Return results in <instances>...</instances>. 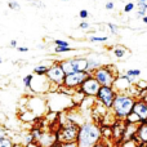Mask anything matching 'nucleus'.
Masks as SVG:
<instances>
[{"mask_svg":"<svg viewBox=\"0 0 147 147\" xmlns=\"http://www.w3.org/2000/svg\"><path fill=\"white\" fill-rule=\"evenodd\" d=\"M101 141H102L101 127L97 123L84 121L79 127L78 138H76V142H78L79 147H93L98 142H101Z\"/></svg>","mask_w":147,"mask_h":147,"instance_id":"1","label":"nucleus"},{"mask_svg":"<svg viewBox=\"0 0 147 147\" xmlns=\"http://www.w3.org/2000/svg\"><path fill=\"white\" fill-rule=\"evenodd\" d=\"M136 103V98L127 93H116L115 99L112 102V106L110 111L115 116L116 120H123L133 111V106Z\"/></svg>","mask_w":147,"mask_h":147,"instance_id":"2","label":"nucleus"},{"mask_svg":"<svg viewBox=\"0 0 147 147\" xmlns=\"http://www.w3.org/2000/svg\"><path fill=\"white\" fill-rule=\"evenodd\" d=\"M45 101H47V106H48V111L57 112V114L74 107L70 96H66V94L61 93V92L52 93V97H48Z\"/></svg>","mask_w":147,"mask_h":147,"instance_id":"3","label":"nucleus"},{"mask_svg":"<svg viewBox=\"0 0 147 147\" xmlns=\"http://www.w3.org/2000/svg\"><path fill=\"white\" fill-rule=\"evenodd\" d=\"M90 75L98 81L101 86H112L117 76V71H115L112 65H102L97 70H94Z\"/></svg>","mask_w":147,"mask_h":147,"instance_id":"4","label":"nucleus"},{"mask_svg":"<svg viewBox=\"0 0 147 147\" xmlns=\"http://www.w3.org/2000/svg\"><path fill=\"white\" fill-rule=\"evenodd\" d=\"M79 127H80V125L75 124L71 120L67 119V121L59 125L58 130L56 132L57 142L63 143V142H72V141H76L78 133H79Z\"/></svg>","mask_w":147,"mask_h":147,"instance_id":"5","label":"nucleus"},{"mask_svg":"<svg viewBox=\"0 0 147 147\" xmlns=\"http://www.w3.org/2000/svg\"><path fill=\"white\" fill-rule=\"evenodd\" d=\"M65 75L72 72H83L86 71V58L85 57H72L59 62Z\"/></svg>","mask_w":147,"mask_h":147,"instance_id":"6","label":"nucleus"},{"mask_svg":"<svg viewBox=\"0 0 147 147\" xmlns=\"http://www.w3.org/2000/svg\"><path fill=\"white\" fill-rule=\"evenodd\" d=\"M49 88H51V83L45 78V75H34L30 85V90L34 96L49 93Z\"/></svg>","mask_w":147,"mask_h":147,"instance_id":"7","label":"nucleus"},{"mask_svg":"<svg viewBox=\"0 0 147 147\" xmlns=\"http://www.w3.org/2000/svg\"><path fill=\"white\" fill-rule=\"evenodd\" d=\"M115 96H116V92L114 90L112 86H101L96 96V99H97V102L101 103L106 110H111Z\"/></svg>","mask_w":147,"mask_h":147,"instance_id":"8","label":"nucleus"},{"mask_svg":"<svg viewBox=\"0 0 147 147\" xmlns=\"http://www.w3.org/2000/svg\"><path fill=\"white\" fill-rule=\"evenodd\" d=\"M26 109L30 110L31 112L36 115V116H41L48 111V106H47V101L44 99V97H39V96H34V97H28L27 98V105Z\"/></svg>","mask_w":147,"mask_h":147,"instance_id":"9","label":"nucleus"},{"mask_svg":"<svg viewBox=\"0 0 147 147\" xmlns=\"http://www.w3.org/2000/svg\"><path fill=\"white\" fill-rule=\"evenodd\" d=\"M88 76H89V74H86L85 71L67 74V75H65V80H63L62 86L67 88V89H71V90H75V89H78L79 86L81 85V83H83Z\"/></svg>","mask_w":147,"mask_h":147,"instance_id":"10","label":"nucleus"},{"mask_svg":"<svg viewBox=\"0 0 147 147\" xmlns=\"http://www.w3.org/2000/svg\"><path fill=\"white\" fill-rule=\"evenodd\" d=\"M45 78L48 79V81L51 84H57V85H59V86L63 84L65 72H63V70H62L59 62H54V63L49 67L48 71L45 74Z\"/></svg>","mask_w":147,"mask_h":147,"instance_id":"11","label":"nucleus"},{"mask_svg":"<svg viewBox=\"0 0 147 147\" xmlns=\"http://www.w3.org/2000/svg\"><path fill=\"white\" fill-rule=\"evenodd\" d=\"M99 88H101L99 83L92 75H89L88 78H86L85 80L81 83V85L79 86V89H80V90L84 93V96H85V97H93V98H96V96H97V93H98Z\"/></svg>","mask_w":147,"mask_h":147,"instance_id":"12","label":"nucleus"},{"mask_svg":"<svg viewBox=\"0 0 147 147\" xmlns=\"http://www.w3.org/2000/svg\"><path fill=\"white\" fill-rule=\"evenodd\" d=\"M136 83L134 78H130L127 75H117L115 79L114 84H112V88L116 93H127V90Z\"/></svg>","mask_w":147,"mask_h":147,"instance_id":"13","label":"nucleus"},{"mask_svg":"<svg viewBox=\"0 0 147 147\" xmlns=\"http://www.w3.org/2000/svg\"><path fill=\"white\" fill-rule=\"evenodd\" d=\"M133 112L140 116V119L142 120V123L147 121V102H145L143 99H136V103L133 106Z\"/></svg>","mask_w":147,"mask_h":147,"instance_id":"14","label":"nucleus"},{"mask_svg":"<svg viewBox=\"0 0 147 147\" xmlns=\"http://www.w3.org/2000/svg\"><path fill=\"white\" fill-rule=\"evenodd\" d=\"M86 58V74L90 75L94 70H97L99 66H102V62H101V58H99L98 54H89Z\"/></svg>","mask_w":147,"mask_h":147,"instance_id":"15","label":"nucleus"},{"mask_svg":"<svg viewBox=\"0 0 147 147\" xmlns=\"http://www.w3.org/2000/svg\"><path fill=\"white\" fill-rule=\"evenodd\" d=\"M57 140H56V133H48V132H43L41 133V137L39 138L38 143L39 147H49L52 146L53 143H56Z\"/></svg>","mask_w":147,"mask_h":147,"instance_id":"16","label":"nucleus"},{"mask_svg":"<svg viewBox=\"0 0 147 147\" xmlns=\"http://www.w3.org/2000/svg\"><path fill=\"white\" fill-rule=\"evenodd\" d=\"M136 138L138 140V142L147 143V121L141 123V124L138 125V130H137V134H136Z\"/></svg>","mask_w":147,"mask_h":147,"instance_id":"17","label":"nucleus"},{"mask_svg":"<svg viewBox=\"0 0 147 147\" xmlns=\"http://www.w3.org/2000/svg\"><path fill=\"white\" fill-rule=\"evenodd\" d=\"M70 98H71V102H72V106L74 107H79L81 105V102L84 101V98H85V96H84V93L80 90V89H75L74 90V93L70 96Z\"/></svg>","mask_w":147,"mask_h":147,"instance_id":"18","label":"nucleus"},{"mask_svg":"<svg viewBox=\"0 0 147 147\" xmlns=\"http://www.w3.org/2000/svg\"><path fill=\"white\" fill-rule=\"evenodd\" d=\"M36 117H38V116H36L34 112H31L30 110H27V109L23 110V112L20 115V119L22 120L23 123H28V124H31L32 121H35Z\"/></svg>","mask_w":147,"mask_h":147,"instance_id":"19","label":"nucleus"},{"mask_svg":"<svg viewBox=\"0 0 147 147\" xmlns=\"http://www.w3.org/2000/svg\"><path fill=\"white\" fill-rule=\"evenodd\" d=\"M127 124H137V125H140L141 123H142V120L140 119V116H138L136 112H130L129 115H128L127 117H125V120H124Z\"/></svg>","mask_w":147,"mask_h":147,"instance_id":"20","label":"nucleus"},{"mask_svg":"<svg viewBox=\"0 0 147 147\" xmlns=\"http://www.w3.org/2000/svg\"><path fill=\"white\" fill-rule=\"evenodd\" d=\"M127 52H128V49L125 48V47H123V45H116L114 48V56L116 57V58H123V57L127 54Z\"/></svg>","mask_w":147,"mask_h":147,"instance_id":"21","label":"nucleus"},{"mask_svg":"<svg viewBox=\"0 0 147 147\" xmlns=\"http://www.w3.org/2000/svg\"><path fill=\"white\" fill-rule=\"evenodd\" d=\"M49 67H47L44 63H40V65H36L34 67V75H45L47 71H48Z\"/></svg>","mask_w":147,"mask_h":147,"instance_id":"22","label":"nucleus"},{"mask_svg":"<svg viewBox=\"0 0 147 147\" xmlns=\"http://www.w3.org/2000/svg\"><path fill=\"white\" fill-rule=\"evenodd\" d=\"M141 142H138L137 138H132V140H127V141H123L120 147H138Z\"/></svg>","mask_w":147,"mask_h":147,"instance_id":"23","label":"nucleus"},{"mask_svg":"<svg viewBox=\"0 0 147 147\" xmlns=\"http://www.w3.org/2000/svg\"><path fill=\"white\" fill-rule=\"evenodd\" d=\"M14 146V141L10 137H4L0 140V147H13Z\"/></svg>","mask_w":147,"mask_h":147,"instance_id":"24","label":"nucleus"},{"mask_svg":"<svg viewBox=\"0 0 147 147\" xmlns=\"http://www.w3.org/2000/svg\"><path fill=\"white\" fill-rule=\"evenodd\" d=\"M75 51L76 49L71 48V47H54V53H71Z\"/></svg>","mask_w":147,"mask_h":147,"instance_id":"25","label":"nucleus"},{"mask_svg":"<svg viewBox=\"0 0 147 147\" xmlns=\"http://www.w3.org/2000/svg\"><path fill=\"white\" fill-rule=\"evenodd\" d=\"M32 78H34V74H28V75H26L25 78L22 79V84H23V86H25L26 89H30L31 80H32Z\"/></svg>","mask_w":147,"mask_h":147,"instance_id":"26","label":"nucleus"},{"mask_svg":"<svg viewBox=\"0 0 147 147\" xmlns=\"http://www.w3.org/2000/svg\"><path fill=\"white\" fill-rule=\"evenodd\" d=\"M88 40L90 41V43H96V41H98V43H105V41L109 40V38H107L106 35L105 36H89Z\"/></svg>","mask_w":147,"mask_h":147,"instance_id":"27","label":"nucleus"},{"mask_svg":"<svg viewBox=\"0 0 147 147\" xmlns=\"http://www.w3.org/2000/svg\"><path fill=\"white\" fill-rule=\"evenodd\" d=\"M125 75H127V76H130V78L137 79L138 76L141 75V70H138V69H130V70H127V71H125Z\"/></svg>","mask_w":147,"mask_h":147,"instance_id":"28","label":"nucleus"},{"mask_svg":"<svg viewBox=\"0 0 147 147\" xmlns=\"http://www.w3.org/2000/svg\"><path fill=\"white\" fill-rule=\"evenodd\" d=\"M27 1H30L31 5L38 8V9H45V4H44L41 0H27Z\"/></svg>","mask_w":147,"mask_h":147,"instance_id":"29","label":"nucleus"},{"mask_svg":"<svg viewBox=\"0 0 147 147\" xmlns=\"http://www.w3.org/2000/svg\"><path fill=\"white\" fill-rule=\"evenodd\" d=\"M136 86L140 92L142 90H147V81L146 80H137L136 81Z\"/></svg>","mask_w":147,"mask_h":147,"instance_id":"30","label":"nucleus"},{"mask_svg":"<svg viewBox=\"0 0 147 147\" xmlns=\"http://www.w3.org/2000/svg\"><path fill=\"white\" fill-rule=\"evenodd\" d=\"M8 7H9V9L12 10H21V5L18 4V1H16V0H9L8 1Z\"/></svg>","mask_w":147,"mask_h":147,"instance_id":"31","label":"nucleus"},{"mask_svg":"<svg viewBox=\"0 0 147 147\" xmlns=\"http://www.w3.org/2000/svg\"><path fill=\"white\" fill-rule=\"evenodd\" d=\"M53 43L56 44V47H70V43H69V41L62 40V39H56Z\"/></svg>","mask_w":147,"mask_h":147,"instance_id":"32","label":"nucleus"},{"mask_svg":"<svg viewBox=\"0 0 147 147\" xmlns=\"http://www.w3.org/2000/svg\"><path fill=\"white\" fill-rule=\"evenodd\" d=\"M134 7H136L134 3H127V4H125V7H124V12L125 13L132 12V10L134 9Z\"/></svg>","mask_w":147,"mask_h":147,"instance_id":"33","label":"nucleus"},{"mask_svg":"<svg viewBox=\"0 0 147 147\" xmlns=\"http://www.w3.org/2000/svg\"><path fill=\"white\" fill-rule=\"evenodd\" d=\"M79 17H80L83 21H85L86 18L89 17V12H88L86 9H81L80 12H79Z\"/></svg>","mask_w":147,"mask_h":147,"instance_id":"34","label":"nucleus"},{"mask_svg":"<svg viewBox=\"0 0 147 147\" xmlns=\"http://www.w3.org/2000/svg\"><path fill=\"white\" fill-rule=\"evenodd\" d=\"M79 28H80V30H89L90 25H89L86 21H81V22L79 23Z\"/></svg>","mask_w":147,"mask_h":147,"instance_id":"35","label":"nucleus"},{"mask_svg":"<svg viewBox=\"0 0 147 147\" xmlns=\"http://www.w3.org/2000/svg\"><path fill=\"white\" fill-rule=\"evenodd\" d=\"M59 145H61V147H79L76 141H72V142H63V143H59Z\"/></svg>","mask_w":147,"mask_h":147,"instance_id":"36","label":"nucleus"},{"mask_svg":"<svg viewBox=\"0 0 147 147\" xmlns=\"http://www.w3.org/2000/svg\"><path fill=\"white\" fill-rule=\"evenodd\" d=\"M107 27L111 30L112 35H117V26L114 25V23H107Z\"/></svg>","mask_w":147,"mask_h":147,"instance_id":"37","label":"nucleus"},{"mask_svg":"<svg viewBox=\"0 0 147 147\" xmlns=\"http://www.w3.org/2000/svg\"><path fill=\"white\" fill-rule=\"evenodd\" d=\"M146 12H147V10H145V9H141V8H138L136 17H137V18H143L145 16H147V14H146Z\"/></svg>","mask_w":147,"mask_h":147,"instance_id":"38","label":"nucleus"},{"mask_svg":"<svg viewBox=\"0 0 147 147\" xmlns=\"http://www.w3.org/2000/svg\"><path fill=\"white\" fill-rule=\"evenodd\" d=\"M4 137H7V129L4 128V125L0 124V140Z\"/></svg>","mask_w":147,"mask_h":147,"instance_id":"39","label":"nucleus"},{"mask_svg":"<svg viewBox=\"0 0 147 147\" xmlns=\"http://www.w3.org/2000/svg\"><path fill=\"white\" fill-rule=\"evenodd\" d=\"M114 8H115V4H114L112 1H107V3H106V9H107V10H112Z\"/></svg>","mask_w":147,"mask_h":147,"instance_id":"40","label":"nucleus"},{"mask_svg":"<svg viewBox=\"0 0 147 147\" xmlns=\"http://www.w3.org/2000/svg\"><path fill=\"white\" fill-rule=\"evenodd\" d=\"M17 51L21 53H26V52H28V48L27 47H17Z\"/></svg>","mask_w":147,"mask_h":147,"instance_id":"41","label":"nucleus"},{"mask_svg":"<svg viewBox=\"0 0 147 147\" xmlns=\"http://www.w3.org/2000/svg\"><path fill=\"white\" fill-rule=\"evenodd\" d=\"M93 147H109V146H107V143H106V142H105V141H103V140H102V141H101V142H98V143H97V145H96V146H93Z\"/></svg>","mask_w":147,"mask_h":147,"instance_id":"42","label":"nucleus"},{"mask_svg":"<svg viewBox=\"0 0 147 147\" xmlns=\"http://www.w3.org/2000/svg\"><path fill=\"white\" fill-rule=\"evenodd\" d=\"M10 47H12V48H17V40H12V41H10Z\"/></svg>","mask_w":147,"mask_h":147,"instance_id":"43","label":"nucleus"},{"mask_svg":"<svg viewBox=\"0 0 147 147\" xmlns=\"http://www.w3.org/2000/svg\"><path fill=\"white\" fill-rule=\"evenodd\" d=\"M26 147H39V146H38V143L36 142H32V143H30V145H27Z\"/></svg>","mask_w":147,"mask_h":147,"instance_id":"44","label":"nucleus"},{"mask_svg":"<svg viewBox=\"0 0 147 147\" xmlns=\"http://www.w3.org/2000/svg\"><path fill=\"white\" fill-rule=\"evenodd\" d=\"M49 147H61V145H59L58 142H56V143H53L52 146H49Z\"/></svg>","mask_w":147,"mask_h":147,"instance_id":"45","label":"nucleus"},{"mask_svg":"<svg viewBox=\"0 0 147 147\" xmlns=\"http://www.w3.org/2000/svg\"><path fill=\"white\" fill-rule=\"evenodd\" d=\"M142 21H143V22H145V23H147V16H145V17L142 18Z\"/></svg>","mask_w":147,"mask_h":147,"instance_id":"46","label":"nucleus"},{"mask_svg":"<svg viewBox=\"0 0 147 147\" xmlns=\"http://www.w3.org/2000/svg\"><path fill=\"white\" fill-rule=\"evenodd\" d=\"M137 3H147V0H137Z\"/></svg>","mask_w":147,"mask_h":147,"instance_id":"47","label":"nucleus"},{"mask_svg":"<svg viewBox=\"0 0 147 147\" xmlns=\"http://www.w3.org/2000/svg\"><path fill=\"white\" fill-rule=\"evenodd\" d=\"M13 147H22V146H21V145H16V143H14V146H13Z\"/></svg>","mask_w":147,"mask_h":147,"instance_id":"48","label":"nucleus"},{"mask_svg":"<svg viewBox=\"0 0 147 147\" xmlns=\"http://www.w3.org/2000/svg\"><path fill=\"white\" fill-rule=\"evenodd\" d=\"M61 1H70V0H61Z\"/></svg>","mask_w":147,"mask_h":147,"instance_id":"49","label":"nucleus"},{"mask_svg":"<svg viewBox=\"0 0 147 147\" xmlns=\"http://www.w3.org/2000/svg\"><path fill=\"white\" fill-rule=\"evenodd\" d=\"M1 62H3V59H1V57H0V63H1Z\"/></svg>","mask_w":147,"mask_h":147,"instance_id":"50","label":"nucleus"}]
</instances>
